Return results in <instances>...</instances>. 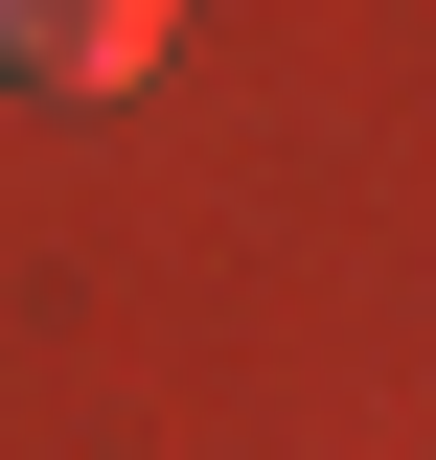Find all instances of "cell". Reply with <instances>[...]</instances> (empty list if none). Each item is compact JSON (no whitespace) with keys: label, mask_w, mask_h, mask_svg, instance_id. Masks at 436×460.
<instances>
[{"label":"cell","mask_w":436,"mask_h":460,"mask_svg":"<svg viewBox=\"0 0 436 460\" xmlns=\"http://www.w3.org/2000/svg\"><path fill=\"white\" fill-rule=\"evenodd\" d=\"M161 47H184V0H0V69L23 93H138Z\"/></svg>","instance_id":"1"}]
</instances>
